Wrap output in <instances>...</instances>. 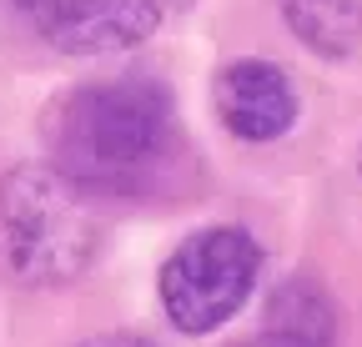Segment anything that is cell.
<instances>
[{
  "mask_svg": "<svg viewBox=\"0 0 362 347\" xmlns=\"http://www.w3.org/2000/svg\"><path fill=\"white\" fill-rule=\"evenodd\" d=\"M40 136L51 166L86 196H141L176 156V116L151 76H121L61 91Z\"/></svg>",
  "mask_w": 362,
  "mask_h": 347,
  "instance_id": "1",
  "label": "cell"
},
{
  "mask_svg": "<svg viewBox=\"0 0 362 347\" xmlns=\"http://www.w3.org/2000/svg\"><path fill=\"white\" fill-rule=\"evenodd\" d=\"M101 247L86 192L51 161H25L0 177V277L16 287H66Z\"/></svg>",
  "mask_w": 362,
  "mask_h": 347,
  "instance_id": "2",
  "label": "cell"
},
{
  "mask_svg": "<svg viewBox=\"0 0 362 347\" xmlns=\"http://www.w3.org/2000/svg\"><path fill=\"white\" fill-rule=\"evenodd\" d=\"M262 277V247L247 227H206L181 242L161 267V307L176 332L202 337L237 317Z\"/></svg>",
  "mask_w": 362,
  "mask_h": 347,
  "instance_id": "3",
  "label": "cell"
},
{
  "mask_svg": "<svg viewBox=\"0 0 362 347\" xmlns=\"http://www.w3.org/2000/svg\"><path fill=\"white\" fill-rule=\"evenodd\" d=\"M30 30L66 56L131 51L166 20V0H16Z\"/></svg>",
  "mask_w": 362,
  "mask_h": 347,
  "instance_id": "4",
  "label": "cell"
},
{
  "mask_svg": "<svg viewBox=\"0 0 362 347\" xmlns=\"http://www.w3.org/2000/svg\"><path fill=\"white\" fill-rule=\"evenodd\" d=\"M216 116L242 141H277L297 121V91L282 66L272 61H232L216 76Z\"/></svg>",
  "mask_w": 362,
  "mask_h": 347,
  "instance_id": "5",
  "label": "cell"
},
{
  "mask_svg": "<svg viewBox=\"0 0 362 347\" xmlns=\"http://www.w3.org/2000/svg\"><path fill=\"white\" fill-rule=\"evenodd\" d=\"M262 347H337L332 292L307 272L277 282L267 297V317H262Z\"/></svg>",
  "mask_w": 362,
  "mask_h": 347,
  "instance_id": "6",
  "label": "cell"
},
{
  "mask_svg": "<svg viewBox=\"0 0 362 347\" xmlns=\"http://www.w3.org/2000/svg\"><path fill=\"white\" fill-rule=\"evenodd\" d=\"M277 6L312 56L342 61L362 46V0H277Z\"/></svg>",
  "mask_w": 362,
  "mask_h": 347,
  "instance_id": "7",
  "label": "cell"
},
{
  "mask_svg": "<svg viewBox=\"0 0 362 347\" xmlns=\"http://www.w3.org/2000/svg\"><path fill=\"white\" fill-rule=\"evenodd\" d=\"M81 347H156V342H151V337H141V332H101V337L81 342Z\"/></svg>",
  "mask_w": 362,
  "mask_h": 347,
  "instance_id": "8",
  "label": "cell"
}]
</instances>
